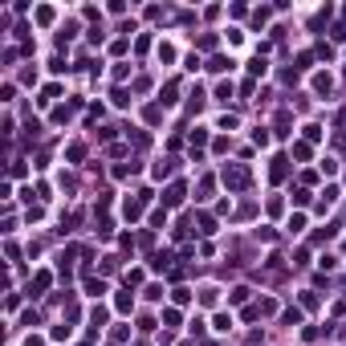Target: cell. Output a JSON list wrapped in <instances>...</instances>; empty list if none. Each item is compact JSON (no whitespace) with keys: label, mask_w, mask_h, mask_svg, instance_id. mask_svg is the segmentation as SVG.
<instances>
[{"label":"cell","mask_w":346,"mask_h":346,"mask_svg":"<svg viewBox=\"0 0 346 346\" xmlns=\"http://www.w3.org/2000/svg\"><path fill=\"white\" fill-rule=\"evenodd\" d=\"M200 232H204V236L216 232V220H212V216H200Z\"/></svg>","instance_id":"8"},{"label":"cell","mask_w":346,"mask_h":346,"mask_svg":"<svg viewBox=\"0 0 346 346\" xmlns=\"http://www.w3.org/2000/svg\"><path fill=\"white\" fill-rule=\"evenodd\" d=\"M183 195H188V192H183V183H171L167 195H163V204H167V208H179V204H183Z\"/></svg>","instance_id":"2"},{"label":"cell","mask_w":346,"mask_h":346,"mask_svg":"<svg viewBox=\"0 0 346 346\" xmlns=\"http://www.w3.org/2000/svg\"><path fill=\"white\" fill-rule=\"evenodd\" d=\"M334 41H346V20H342V25H334Z\"/></svg>","instance_id":"15"},{"label":"cell","mask_w":346,"mask_h":346,"mask_svg":"<svg viewBox=\"0 0 346 346\" xmlns=\"http://www.w3.org/2000/svg\"><path fill=\"white\" fill-rule=\"evenodd\" d=\"M220 179L228 183V192H245V188H249V167H245V163H228V167L220 171Z\"/></svg>","instance_id":"1"},{"label":"cell","mask_w":346,"mask_h":346,"mask_svg":"<svg viewBox=\"0 0 346 346\" xmlns=\"http://www.w3.org/2000/svg\"><path fill=\"white\" fill-rule=\"evenodd\" d=\"M208 69H212V74H224V69H232V61H228V57H212Z\"/></svg>","instance_id":"5"},{"label":"cell","mask_w":346,"mask_h":346,"mask_svg":"<svg viewBox=\"0 0 346 346\" xmlns=\"http://www.w3.org/2000/svg\"><path fill=\"white\" fill-rule=\"evenodd\" d=\"M281 322H285V326H297V322H302V314H297V309H285Z\"/></svg>","instance_id":"10"},{"label":"cell","mask_w":346,"mask_h":346,"mask_svg":"<svg viewBox=\"0 0 346 346\" xmlns=\"http://www.w3.org/2000/svg\"><path fill=\"white\" fill-rule=\"evenodd\" d=\"M228 297H232V302H249V289H245V285H236V289L228 293Z\"/></svg>","instance_id":"13"},{"label":"cell","mask_w":346,"mask_h":346,"mask_svg":"<svg viewBox=\"0 0 346 346\" xmlns=\"http://www.w3.org/2000/svg\"><path fill=\"white\" fill-rule=\"evenodd\" d=\"M216 98H220V102L232 98V82H220V86H216Z\"/></svg>","instance_id":"9"},{"label":"cell","mask_w":346,"mask_h":346,"mask_svg":"<svg viewBox=\"0 0 346 346\" xmlns=\"http://www.w3.org/2000/svg\"><path fill=\"white\" fill-rule=\"evenodd\" d=\"M102 322H106V309H102V306H94V314H90V326H94V334L102 330Z\"/></svg>","instance_id":"6"},{"label":"cell","mask_w":346,"mask_h":346,"mask_svg":"<svg viewBox=\"0 0 346 346\" xmlns=\"http://www.w3.org/2000/svg\"><path fill=\"white\" fill-rule=\"evenodd\" d=\"M208 143V131H192V151H195V147H204Z\"/></svg>","instance_id":"11"},{"label":"cell","mask_w":346,"mask_h":346,"mask_svg":"<svg viewBox=\"0 0 346 346\" xmlns=\"http://www.w3.org/2000/svg\"><path fill=\"white\" fill-rule=\"evenodd\" d=\"M114 306H118L122 314H126V309H131V293H118V297H114Z\"/></svg>","instance_id":"14"},{"label":"cell","mask_w":346,"mask_h":346,"mask_svg":"<svg viewBox=\"0 0 346 346\" xmlns=\"http://www.w3.org/2000/svg\"><path fill=\"white\" fill-rule=\"evenodd\" d=\"M285 163H289V159H285V155H277V159H273V167H269V175H273V179H285V171H289Z\"/></svg>","instance_id":"3"},{"label":"cell","mask_w":346,"mask_h":346,"mask_svg":"<svg viewBox=\"0 0 346 346\" xmlns=\"http://www.w3.org/2000/svg\"><path fill=\"white\" fill-rule=\"evenodd\" d=\"M86 289H90V293H94V297H102V293H106V285H102V281H98V277H90V281H86Z\"/></svg>","instance_id":"7"},{"label":"cell","mask_w":346,"mask_h":346,"mask_svg":"<svg viewBox=\"0 0 346 346\" xmlns=\"http://www.w3.org/2000/svg\"><path fill=\"white\" fill-rule=\"evenodd\" d=\"M330 86H334L330 74H318V77H314V90H318V94H330Z\"/></svg>","instance_id":"4"},{"label":"cell","mask_w":346,"mask_h":346,"mask_svg":"<svg viewBox=\"0 0 346 346\" xmlns=\"http://www.w3.org/2000/svg\"><path fill=\"white\" fill-rule=\"evenodd\" d=\"M33 289H49V273H37V277H33Z\"/></svg>","instance_id":"12"}]
</instances>
